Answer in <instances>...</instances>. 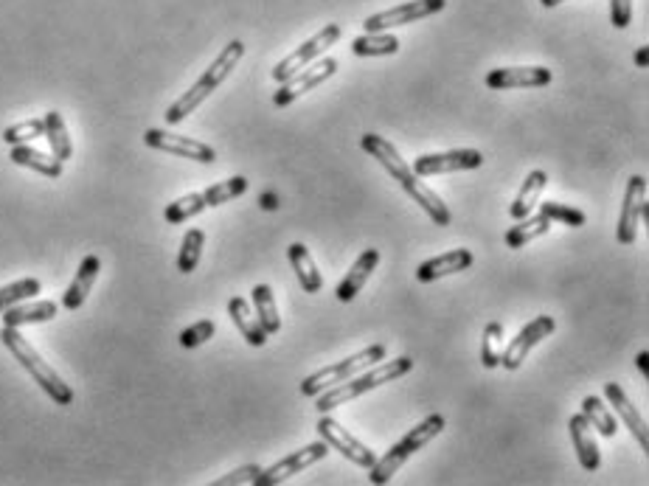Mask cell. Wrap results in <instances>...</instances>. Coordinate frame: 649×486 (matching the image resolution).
Wrapping results in <instances>:
<instances>
[{
	"instance_id": "6da1fadb",
	"label": "cell",
	"mask_w": 649,
	"mask_h": 486,
	"mask_svg": "<svg viewBox=\"0 0 649 486\" xmlns=\"http://www.w3.org/2000/svg\"><path fill=\"white\" fill-rule=\"evenodd\" d=\"M360 147L366 149L374 161H380V166H383L385 172L397 180L399 186L405 189V194H408L411 200H416V206H422V211H425L436 225H442L444 228V225L453 222V214H450V208L444 206L442 197L433 192V189H428V186L419 180V175H413L411 166L402 161V155L394 149V144H388L383 135L366 133L360 138Z\"/></svg>"
},
{
	"instance_id": "7a4b0ae2",
	"label": "cell",
	"mask_w": 649,
	"mask_h": 486,
	"mask_svg": "<svg viewBox=\"0 0 649 486\" xmlns=\"http://www.w3.org/2000/svg\"><path fill=\"white\" fill-rule=\"evenodd\" d=\"M413 371V360L408 354H402V357H394L391 363H374L369 369H363L360 374H354L349 380H343V383L332 385V388H326L321 391L318 397H315V408L321 413H329L340 408V405H346V402H352V399L363 397V394H369L374 388H380L385 383H394L399 377H405V374H411Z\"/></svg>"
},
{
	"instance_id": "3957f363",
	"label": "cell",
	"mask_w": 649,
	"mask_h": 486,
	"mask_svg": "<svg viewBox=\"0 0 649 486\" xmlns=\"http://www.w3.org/2000/svg\"><path fill=\"white\" fill-rule=\"evenodd\" d=\"M245 57V43L242 40H231V43L225 45L220 51V57L214 59L211 65H208L203 76L194 82L192 88L186 90L175 104H169V110H166V121L169 124H180L183 118H189L200 107V104L206 102L208 96L214 93V90L220 88L222 82L231 76V71L236 68V62Z\"/></svg>"
},
{
	"instance_id": "277c9868",
	"label": "cell",
	"mask_w": 649,
	"mask_h": 486,
	"mask_svg": "<svg viewBox=\"0 0 649 486\" xmlns=\"http://www.w3.org/2000/svg\"><path fill=\"white\" fill-rule=\"evenodd\" d=\"M0 340H3V346L12 352V357H15L17 363L34 377V383L40 385L57 405H62V408L74 405V388L65 383L57 371L45 363L43 357H40V352L20 335V329H15V326H3V329H0Z\"/></svg>"
},
{
	"instance_id": "5b68a950",
	"label": "cell",
	"mask_w": 649,
	"mask_h": 486,
	"mask_svg": "<svg viewBox=\"0 0 649 486\" xmlns=\"http://www.w3.org/2000/svg\"><path fill=\"white\" fill-rule=\"evenodd\" d=\"M444 430V416L442 413H430V416H425L419 425L413 430H408L402 439H399L388 453H385L383 458H377L374 464L369 467V484L374 486H383L388 484L391 478H394V472L408 461V458L413 456V453H419L425 444H430L439 433Z\"/></svg>"
},
{
	"instance_id": "8992f818",
	"label": "cell",
	"mask_w": 649,
	"mask_h": 486,
	"mask_svg": "<svg viewBox=\"0 0 649 486\" xmlns=\"http://www.w3.org/2000/svg\"><path fill=\"white\" fill-rule=\"evenodd\" d=\"M385 357H388L385 343L366 346V349H360V352L352 354V357H346V360H340V363H332V366H326V369L310 374L307 380H301V394L315 399L321 391L343 383V380H349V377L360 374L363 369H369V366H374V363H380V360H385Z\"/></svg>"
},
{
	"instance_id": "52a82bcc",
	"label": "cell",
	"mask_w": 649,
	"mask_h": 486,
	"mask_svg": "<svg viewBox=\"0 0 649 486\" xmlns=\"http://www.w3.org/2000/svg\"><path fill=\"white\" fill-rule=\"evenodd\" d=\"M340 34H343V29H340L338 23H329V26H324V29L318 31L315 37H310L307 43L298 45L293 54H287V57L281 59V62H276V65H273V79H276V82L281 85V82H287V79L298 74V71H304L310 62H315L318 57H324L326 48H332V45L338 43Z\"/></svg>"
},
{
	"instance_id": "ba28073f",
	"label": "cell",
	"mask_w": 649,
	"mask_h": 486,
	"mask_svg": "<svg viewBox=\"0 0 649 486\" xmlns=\"http://www.w3.org/2000/svg\"><path fill=\"white\" fill-rule=\"evenodd\" d=\"M338 74V59L324 57L318 59V62H310L304 71H298L295 76H290L287 82H281V88L273 93V104L276 107H287V104H293L295 99H301L304 93H310L318 85H324L326 79H332V76Z\"/></svg>"
},
{
	"instance_id": "9c48e42d",
	"label": "cell",
	"mask_w": 649,
	"mask_h": 486,
	"mask_svg": "<svg viewBox=\"0 0 649 486\" xmlns=\"http://www.w3.org/2000/svg\"><path fill=\"white\" fill-rule=\"evenodd\" d=\"M329 456V444L321 439V442H312L307 447H301V450H295L290 456H284L281 461H276L273 467H267L256 475V481L253 486H276L281 481H287V478H293L301 470H307L312 464H318V461H324Z\"/></svg>"
},
{
	"instance_id": "30bf717a",
	"label": "cell",
	"mask_w": 649,
	"mask_h": 486,
	"mask_svg": "<svg viewBox=\"0 0 649 486\" xmlns=\"http://www.w3.org/2000/svg\"><path fill=\"white\" fill-rule=\"evenodd\" d=\"M484 166V152L478 149H450V152H433V155H422L413 163V175L433 177V175H450V172H470Z\"/></svg>"
},
{
	"instance_id": "8fae6325",
	"label": "cell",
	"mask_w": 649,
	"mask_h": 486,
	"mask_svg": "<svg viewBox=\"0 0 649 486\" xmlns=\"http://www.w3.org/2000/svg\"><path fill=\"white\" fill-rule=\"evenodd\" d=\"M557 329V321L551 318V315H537L531 324H526L520 332H517L515 340H509L506 346H503L501 352V366L506 371H517L523 366V360L529 357V352L540 343V340H546L551 332Z\"/></svg>"
},
{
	"instance_id": "7c38bea8",
	"label": "cell",
	"mask_w": 649,
	"mask_h": 486,
	"mask_svg": "<svg viewBox=\"0 0 649 486\" xmlns=\"http://www.w3.org/2000/svg\"><path fill=\"white\" fill-rule=\"evenodd\" d=\"M444 6H447V0H411V3H399V6L388 9V12H377V15L366 17L363 26H366V31L397 29V26L416 23L422 17L439 15Z\"/></svg>"
},
{
	"instance_id": "4fadbf2b",
	"label": "cell",
	"mask_w": 649,
	"mask_h": 486,
	"mask_svg": "<svg viewBox=\"0 0 649 486\" xmlns=\"http://www.w3.org/2000/svg\"><path fill=\"white\" fill-rule=\"evenodd\" d=\"M318 433H321V439L329 444V450H338L340 456H346L352 464L363 467V470H369L371 464L377 461L371 447H366L360 439H354L349 430H343V425L335 422L332 416H326V413L321 416V422H318Z\"/></svg>"
},
{
	"instance_id": "5bb4252c",
	"label": "cell",
	"mask_w": 649,
	"mask_h": 486,
	"mask_svg": "<svg viewBox=\"0 0 649 486\" xmlns=\"http://www.w3.org/2000/svg\"><path fill=\"white\" fill-rule=\"evenodd\" d=\"M144 144H147L149 149H158V152H169V155H177V158H186V161H197V163L217 161L214 147H208V144L197 141V138L166 133V130H147V133H144Z\"/></svg>"
},
{
	"instance_id": "9a60e30c",
	"label": "cell",
	"mask_w": 649,
	"mask_h": 486,
	"mask_svg": "<svg viewBox=\"0 0 649 486\" xmlns=\"http://www.w3.org/2000/svg\"><path fill=\"white\" fill-rule=\"evenodd\" d=\"M644 211H647V177L633 175L624 192V206H621L619 228H616V239L621 245H633Z\"/></svg>"
},
{
	"instance_id": "2e32d148",
	"label": "cell",
	"mask_w": 649,
	"mask_h": 486,
	"mask_svg": "<svg viewBox=\"0 0 649 486\" xmlns=\"http://www.w3.org/2000/svg\"><path fill=\"white\" fill-rule=\"evenodd\" d=\"M551 71L543 65H517V68H495L487 74L489 90H515V88H546L551 85Z\"/></svg>"
},
{
	"instance_id": "e0dca14e",
	"label": "cell",
	"mask_w": 649,
	"mask_h": 486,
	"mask_svg": "<svg viewBox=\"0 0 649 486\" xmlns=\"http://www.w3.org/2000/svg\"><path fill=\"white\" fill-rule=\"evenodd\" d=\"M605 397L607 402L616 408V416H619L621 422L627 425V430L635 436V442L641 444V450L647 453L649 450V430H647V422H644V416L638 413V408H635L633 402L627 399V394H624V388H621L619 383H605Z\"/></svg>"
},
{
	"instance_id": "ac0fdd59",
	"label": "cell",
	"mask_w": 649,
	"mask_h": 486,
	"mask_svg": "<svg viewBox=\"0 0 649 486\" xmlns=\"http://www.w3.org/2000/svg\"><path fill=\"white\" fill-rule=\"evenodd\" d=\"M475 262V256L467 248H458V251H447L442 256H433L428 262L416 267V281L422 284H433V281L444 279V276H453V273H461L467 270Z\"/></svg>"
},
{
	"instance_id": "d6986e66",
	"label": "cell",
	"mask_w": 649,
	"mask_h": 486,
	"mask_svg": "<svg viewBox=\"0 0 649 486\" xmlns=\"http://www.w3.org/2000/svg\"><path fill=\"white\" fill-rule=\"evenodd\" d=\"M377 265H380V251L377 248H369V251H363L354 259V265L349 267L346 279L340 281L338 290H335L340 304H349V301L357 298V293L366 287V281L371 279V273L377 270Z\"/></svg>"
},
{
	"instance_id": "ffe728a7",
	"label": "cell",
	"mask_w": 649,
	"mask_h": 486,
	"mask_svg": "<svg viewBox=\"0 0 649 486\" xmlns=\"http://www.w3.org/2000/svg\"><path fill=\"white\" fill-rule=\"evenodd\" d=\"M99 273H102V259L99 256H85L82 259V265L76 270L74 281H71V287L62 293V307L65 310H79L85 301H88L90 290H93V284L99 279Z\"/></svg>"
},
{
	"instance_id": "44dd1931",
	"label": "cell",
	"mask_w": 649,
	"mask_h": 486,
	"mask_svg": "<svg viewBox=\"0 0 649 486\" xmlns=\"http://www.w3.org/2000/svg\"><path fill=\"white\" fill-rule=\"evenodd\" d=\"M568 430H571V442H574V453L579 458V464L588 472L599 470L602 467V450H599V444L590 433L593 428L588 425V419L582 413H574L571 422H568Z\"/></svg>"
},
{
	"instance_id": "7402d4cb",
	"label": "cell",
	"mask_w": 649,
	"mask_h": 486,
	"mask_svg": "<svg viewBox=\"0 0 649 486\" xmlns=\"http://www.w3.org/2000/svg\"><path fill=\"white\" fill-rule=\"evenodd\" d=\"M287 256H290V265H293L295 276H298L301 290L310 295L321 293V287H324V276H321V270H318V265H315L310 248H307L304 242H293V245L287 248Z\"/></svg>"
},
{
	"instance_id": "603a6c76",
	"label": "cell",
	"mask_w": 649,
	"mask_h": 486,
	"mask_svg": "<svg viewBox=\"0 0 649 486\" xmlns=\"http://www.w3.org/2000/svg\"><path fill=\"white\" fill-rule=\"evenodd\" d=\"M57 304L54 301H20L15 307H9V310H3V326H29V324H48V321H54L57 318Z\"/></svg>"
},
{
	"instance_id": "cb8c5ba5",
	"label": "cell",
	"mask_w": 649,
	"mask_h": 486,
	"mask_svg": "<svg viewBox=\"0 0 649 486\" xmlns=\"http://www.w3.org/2000/svg\"><path fill=\"white\" fill-rule=\"evenodd\" d=\"M548 186V175L543 172V169H534V172H529V177L523 180V186H520V192H517V197L512 200V206H509V217L512 220H523V217H529L531 211L537 208V203H540V194L546 192Z\"/></svg>"
},
{
	"instance_id": "d4e9b609",
	"label": "cell",
	"mask_w": 649,
	"mask_h": 486,
	"mask_svg": "<svg viewBox=\"0 0 649 486\" xmlns=\"http://www.w3.org/2000/svg\"><path fill=\"white\" fill-rule=\"evenodd\" d=\"M228 315H231L236 329L242 332V338L248 340L251 346H265L267 332L262 329V324H259V318L251 312V304H248L245 298L234 295V298L228 301Z\"/></svg>"
},
{
	"instance_id": "484cf974",
	"label": "cell",
	"mask_w": 649,
	"mask_h": 486,
	"mask_svg": "<svg viewBox=\"0 0 649 486\" xmlns=\"http://www.w3.org/2000/svg\"><path fill=\"white\" fill-rule=\"evenodd\" d=\"M551 225L554 222L543 217L540 211L534 214V217H523V220H517V225H512L509 231H506V248L509 251H520V248H526L529 242L534 239H540V236H546L551 231Z\"/></svg>"
},
{
	"instance_id": "4316f807",
	"label": "cell",
	"mask_w": 649,
	"mask_h": 486,
	"mask_svg": "<svg viewBox=\"0 0 649 486\" xmlns=\"http://www.w3.org/2000/svg\"><path fill=\"white\" fill-rule=\"evenodd\" d=\"M45 121V135L48 138V147H51V155L57 161H71L74 158V144H71V135H68V127H65V118L57 110H48L43 116Z\"/></svg>"
},
{
	"instance_id": "83f0119b",
	"label": "cell",
	"mask_w": 649,
	"mask_h": 486,
	"mask_svg": "<svg viewBox=\"0 0 649 486\" xmlns=\"http://www.w3.org/2000/svg\"><path fill=\"white\" fill-rule=\"evenodd\" d=\"M9 161L17 163V166H26L31 172H40L45 177H59L62 175V161H57L54 155H45V152H37L29 144H15L12 152H9Z\"/></svg>"
},
{
	"instance_id": "f1b7e54d",
	"label": "cell",
	"mask_w": 649,
	"mask_h": 486,
	"mask_svg": "<svg viewBox=\"0 0 649 486\" xmlns=\"http://www.w3.org/2000/svg\"><path fill=\"white\" fill-rule=\"evenodd\" d=\"M399 51V40L388 31H366L352 40L354 57H391Z\"/></svg>"
},
{
	"instance_id": "f546056e",
	"label": "cell",
	"mask_w": 649,
	"mask_h": 486,
	"mask_svg": "<svg viewBox=\"0 0 649 486\" xmlns=\"http://www.w3.org/2000/svg\"><path fill=\"white\" fill-rule=\"evenodd\" d=\"M253 295V307H256V318L259 324L265 329L267 335H276L281 329V315L279 307H276V295H273V287L270 284H256L251 290Z\"/></svg>"
},
{
	"instance_id": "4dcf8cb0",
	"label": "cell",
	"mask_w": 649,
	"mask_h": 486,
	"mask_svg": "<svg viewBox=\"0 0 649 486\" xmlns=\"http://www.w3.org/2000/svg\"><path fill=\"white\" fill-rule=\"evenodd\" d=\"M582 416L588 419L590 428H596L605 439H613L616 433H619V419H616V413L605 408V402L599 397H585L582 399Z\"/></svg>"
},
{
	"instance_id": "1f68e13d",
	"label": "cell",
	"mask_w": 649,
	"mask_h": 486,
	"mask_svg": "<svg viewBox=\"0 0 649 486\" xmlns=\"http://www.w3.org/2000/svg\"><path fill=\"white\" fill-rule=\"evenodd\" d=\"M203 245H206V234L200 228H189L180 242V253H177L180 273H194V267L200 265V256H203Z\"/></svg>"
},
{
	"instance_id": "d6a6232c",
	"label": "cell",
	"mask_w": 649,
	"mask_h": 486,
	"mask_svg": "<svg viewBox=\"0 0 649 486\" xmlns=\"http://www.w3.org/2000/svg\"><path fill=\"white\" fill-rule=\"evenodd\" d=\"M206 208L208 206L203 192H192L186 194V197H180V200H175V203H169L166 211H163V217H166L169 225H180V222L192 220V217H197V214H203Z\"/></svg>"
},
{
	"instance_id": "836d02e7",
	"label": "cell",
	"mask_w": 649,
	"mask_h": 486,
	"mask_svg": "<svg viewBox=\"0 0 649 486\" xmlns=\"http://www.w3.org/2000/svg\"><path fill=\"white\" fill-rule=\"evenodd\" d=\"M248 192V177L236 175L228 177V180H222V183H214V186H208L203 189V197H206V206H222V203H228V200H236V197H242V194Z\"/></svg>"
},
{
	"instance_id": "e575fe53",
	"label": "cell",
	"mask_w": 649,
	"mask_h": 486,
	"mask_svg": "<svg viewBox=\"0 0 649 486\" xmlns=\"http://www.w3.org/2000/svg\"><path fill=\"white\" fill-rule=\"evenodd\" d=\"M40 290H43V281L40 279H20L6 284V287H0V312L15 307L20 301H29L31 295H40Z\"/></svg>"
},
{
	"instance_id": "d590c367",
	"label": "cell",
	"mask_w": 649,
	"mask_h": 486,
	"mask_svg": "<svg viewBox=\"0 0 649 486\" xmlns=\"http://www.w3.org/2000/svg\"><path fill=\"white\" fill-rule=\"evenodd\" d=\"M503 352V326L495 321L484 329V340H481V363L484 369H498L501 366Z\"/></svg>"
},
{
	"instance_id": "8d00e7d4",
	"label": "cell",
	"mask_w": 649,
	"mask_h": 486,
	"mask_svg": "<svg viewBox=\"0 0 649 486\" xmlns=\"http://www.w3.org/2000/svg\"><path fill=\"white\" fill-rule=\"evenodd\" d=\"M540 208V214L548 217L551 222H562V225H571V228H582L588 217H585V211H579L574 206H565V203H554V200H548V203H537Z\"/></svg>"
},
{
	"instance_id": "74e56055",
	"label": "cell",
	"mask_w": 649,
	"mask_h": 486,
	"mask_svg": "<svg viewBox=\"0 0 649 486\" xmlns=\"http://www.w3.org/2000/svg\"><path fill=\"white\" fill-rule=\"evenodd\" d=\"M45 135V121L43 118H29V121H20V124H12L6 133H3V141L9 147L15 144H29L34 138H43Z\"/></svg>"
},
{
	"instance_id": "f35d334b",
	"label": "cell",
	"mask_w": 649,
	"mask_h": 486,
	"mask_svg": "<svg viewBox=\"0 0 649 486\" xmlns=\"http://www.w3.org/2000/svg\"><path fill=\"white\" fill-rule=\"evenodd\" d=\"M214 332H217V324H214L211 318H203V321L186 326V329L180 332V346H183V349H197V346H203L206 340L214 338Z\"/></svg>"
},
{
	"instance_id": "ab89813d",
	"label": "cell",
	"mask_w": 649,
	"mask_h": 486,
	"mask_svg": "<svg viewBox=\"0 0 649 486\" xmlns=\"http://www.w3.org/2000/svg\"><path fill=\"white\" fill-rule=\"evenodd\" d=\"M633 20V0H610V23L616 29H627Z\"/></svg>"
},
{
	"instance_id": "60d3db41",
	"label": "cell",
	"mask_w": 649,
	"mask_h": 486,
	"mask_svg": "<svg viewBox=\"0 0 649 486\" xmlns=\"http://www.w3.org/2000/svg\"><path fill=\"white\" fill-rule=\"evenodd\" d=\"M262 472V467H256V464H248V467H239V470L228 472V475H222L217 486H231V484H253L256 481V475Z\"/></svg>"
},
{
	"instance_id": "b9f144b4",
	"label": "cell",
	"mask_w": 649,
	"mask_h": 486,
	"mask_svg": "<svg viewBox=\"0 0 649 486\" xmlns=\"http://www.w3.org/2000/svg\"><path fill=\"white\" fill-rule=\"evenodd\" d=\"M647 62H649V48H647V45H641V48L635 51V65L647 68Z\"/></svg>"
},
{
	"instance_id": "7bdbcfd3",
	"label": "cell",
	"mask_w": 649,
	"mask_h": 486,
	"mask_svg": "<svg viewBox=\"0 0 649 486\" xmlns=\"http://www.w3.org/2000/svg\"><path fill=\"white\" fill-rule=\"evenodd\" d=\"M647 363H649V352H641L638 357H635V366L644 371V374H647Z\"/></svg>"
},
{
	"instance_id": "ee69618b",
	"label": "cell",
	"mask_w": 649,
	"mask_h": 486,
	"mask_svg": "<svg viewBox=\"0 0 649 486\" xmlns=\"http://www.w3.org/2000/svg\"><path fill=\"white\" fill-rule=\"evenodd\" d=\"M540 3H543L546 9H554V6H560V3H565V0H540Z\"/></svg>"
}]
</instances>
